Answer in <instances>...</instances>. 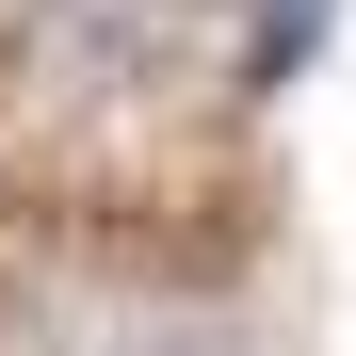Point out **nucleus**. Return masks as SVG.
<instances>
[{
	"label": "nucleus",
	"mask_w": 356,
	"mask_h": 356,
	"mask_svg": "<svg viewBox=\"0 0 356 356\" xmlns=\"http://www.w3.org/2000/svg\"><path fill=\"white\" fill-rule=\"evenodd\" d=\"M33 65L49 81H146L162 65V0H33Z\"/></svg>",
	"instance_id": "nucleus-1"
},
{
	"label": "nucleus",
	"mask_w": 356,
	"mask_h": 356,
	"mask_svg": "<svg viewBox=\"0 0 356 356\" xmlns=\"http://www.w3.org/2000/svg\"><path fill=\"white\" fill-rule=\"evenodd\" d=\"M324 17H340V0H259V49H243V81L275 97V81H291V65L324 49Z\"/></svg>",
	"instance_id": "nucleus-2"
}]
</instances>
